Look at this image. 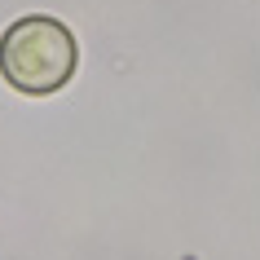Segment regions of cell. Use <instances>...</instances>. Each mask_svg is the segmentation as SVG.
Segmentation results:
<instances>
[{"label":"cell","mask_w":260,"mask_h":260,"mask_svg":"<svg viewBox=\"0 0 260 260\" xmlns=\"http://www.w3.org/2000/svg\"><path fill=\"white\" fill-rule=\"evenodd\" d=\"M0 75L18 93H57L75 75V40L57 18H18L0 40Z\"/></svg>","instance_id":"1"}]
</instances>
